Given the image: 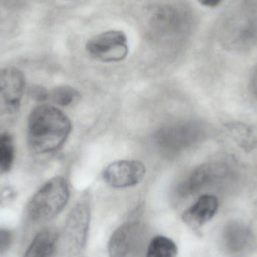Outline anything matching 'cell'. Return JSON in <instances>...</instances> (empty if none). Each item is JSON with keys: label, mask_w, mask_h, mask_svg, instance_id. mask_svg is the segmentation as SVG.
<instances>
[{"label": "cell", "mask_w": 257, "mask_h": 257, "mask_svg": "<svg viewBox=\"0 0 257 257\" xmlns=\"http://www.w3.org/2000/svg\"><path fill=\"white\" fill-rule=\"evenodd\" d=\"M72 129L70 120L54 106H39L29 116L27 141L35 153L45 154L60 149Z\"/></svg>", "instance_id": "obj_1"}, {"label": "cell", "mask_w": 257, "mask_h": 257, "mask_svg": "<svg viewBox=\"0 0 257 257\" xmlns=\"http://www.w3.org/2000/svg\"><path fill=\"white\" fill-rule=\"evenodd\" d=\"M220 38L225 48L247 51L257 45V2H240L221 23Z\"/></svg>", "instance_id": "obj_2"}, {"label": "cell", "mask_w": 257, "mask_h": 257, "mask_svg": "<svg viewBox=\"0 0 257 257\" xmlns=\"http://www.w3.org/2000/svg\"><path fill=\"white\" fill-rule=\"evenodd\" d=\"M69 199L67 181L63 177H56L45 183L33 196L29 204V216L33 221H48L61 212Z\"/></svg>", "instance_id": "obj_3"}, {"label": "cell", "mask_w": 257, "mask_h": 257, "mask_svg": "<svg viewBox=\"0 0 257 257\" xmlns=\"http://www.w3.org/2000/svg\"><path fill=\"white\" fill-rule=\"evenodd\" d=\"M148 227L138 221H131L117 228L110 238V257H146L151 240Z\"/></svg>", "instance_id": "obj_4"}, {"label": "cell", "mask_w": 257, "mask_h": 257, "mask_svg": "<svg viewBox=\"0 0 257 257\" xmlns=\"http://www.w3.org/2000/svg\"><path fill=\"white\" fill-rule=\"evenodd\" d=\"M90 221L89 201L82 199L74 206L64 229V242L71 256H76L85 247Z\"/></svg>", "instance_id": "obj_5"}, {"label": "cell", "mask_w": 257, "mask_h": 257, "mask_svg": "<svg viewBox=\"0 0 257 257\" xmlns=\"http://www.w3.org/2000/svg\"><path fill=\"white\" fill-rule=\"evenodd\" d=\"M204 134L203 126L198 122H181L160 128L156 140L163 149L176 152L197 143Z\"/></svg>", "instance_id": "obj_6"}, {"label": "cell", "mask_w": 257, "mask_h": 257, "mask_svg": "<svg viewBox=\"0 0 257 257\" xmlns=\"http://www.w3.org/2000/svg\"><path fill=\"white\" fill-rule=\"evenodd\" d=\"M87 52L96 60L118 62L128 52L127 37L120 30H108L91 38L87 42Z\"/></svg>", "instance_id": "obj_7"}, {"label": "cell", "mask_w": 257, "mask_h": 257, "mask_svg": "<svg viewBox=\"0 0 257 257\" xmlns=\"http://www.w3.org/2000/svg\"><path fill=\"white\" fill-rule=\"evenodd\" d=\"M25 84L24 73L17 68L0 70V117L18 111Z\"/></svg>", "instance_id": "obj_8"}, {"label": "cell", "mask_w": 257, "mask_h": 257, "mask_svg": "<svg viewBox=\"0 0 257 257\" xmlns=\"http://www.w3.org/2000/svg\"><path fill=\"white\" fill-rule=\"evenodd\" d=\"M145 164L136 160L114 161L104 170L105 182L113 188L122 189L137 185L145 178Z\"/></svg>", "instance_id": "obj_9"}, {"label": "cell", "mask_w": 257, "mask_h": 257, "mask_svg": "<svg viewBox=\"0 0 257 257\" xmlns=\"http://www.w3.org/2000/svg\"><path fill=\"white\" fill-rule=\"evenodd\" d=\"M229 165L221 161L205 163L196 167L181 184L179 193L182 197L191 196L200 192L229 174Z\"/></svg>", "instance_id": "obj_10"}, {"label": "cell", "mask_w": 257, "mask_h": 257, "mask_svg": "<svg viewBox=\"0 0 257 257\" xmlns=\"http://www.w3.org/2000/svg\"><path fill=\"white\" fill-rule=\"evenodd\" d=\"M153 27L162 33H172L186 30L189 27L190 17L187 12L172 6H163L153 13Z\"/></svg>", "instance_id": "obj_11"}, {"label": "cell", "mask_w": 257, "mask_h": 257, "mask_svg": "<svg viewBox=\"0 0 257 257\" xmlns=\"http://www.w3.org/2000/svg\"><path fill=\"white\" fill-rule=\"evenodd\" d=\"M217 208V198L211 195H203L183 213V221L194 230H197L213 218Z\"/></svg>", "instance_id": "obj_12"}, {"label": "cell", "mask_w": 257, "mask_h": 257, "mask_svg": "<svg viewBox=\"0 0 257 257\" xmlns=\"http://www.w3.org/2000/svg\"><path fill=\"white\" fill-rule=\"evenodd\" d=\"M253 238L250 228L239 221H231L223 229L222 240L229 253H236L244 250Z\"/></svg>", "instance_id": "obj_13"}, {"label": "cell", "mask_w": 257, "mask_h": 257, "mask_svg": "<svg viewBox=\"0 0 257 257\" xmlns=\"http://www.w3.org/2000/svg\"><path fill=\"white\" fill-rule=\"evenodd\" d=\"M57 235L54 231L43 229L35 236L23 257H52L57 247Z\"/></svg>", "instance_id": "obj_14"}, {"label": "cell", "mask_w": 257, "mask_h": 257, "mask_svg": "<svg viewBox=\"0 0 257 257\" xmlns=\"http://www.w3.org/2000/svg\"><path fill=\"white\" fill-rule=\"evenodd\" d=\"M228 136L245 152L253 150L257 145L256 135L246 124L230 122L225 125Z\"/></svg>", "instance_id": "obj_15"}, {"label": "cell", "mask_w": 257, "mask_h": 257, "mask_svg": "<svg viewBox=\"0 0 257 257\" xmlns=\"http://www.w3.org/2000/svg\"><path fill=\"white\" fill-rule=\"evenodd\" d=\"M178 247L167 237L159 235L151 240L147 249L146 257H176Z\"/></svg>", "instance_id": "obj_16"}, {"label": "cell", "mask_w": 257, "mask_h": 257, "mask_svg": "<svg viewBox=\"0 0 257 257\" xmlns=\"http://www.w3.org/2000/svg\"><path fill=\"white\" fill-rule=\"evenodd\" d=\"M15 159V146L12 136L0 132V175L9 172Z\"/></svg>", "instance_id": "obj_17"}, {"label": "cell", "mask_w": 257, "mask_h": 257, "mask_svg": "<svg viewBox=\"0 0 257 257\" xmlns=\"http://www.w3.org/2000/svg\"><path fill=\"white\" fill-rule=\"evenodd\" d=\"M79 92L70 86H60L51 91L49 98L54 104L60 107H68L80 99Z\"/></svg>", "instance_id": "obj_18"}, {"label": "cell", "mask_w": 257, "mask_h": 257, "mask_svg": "<svg viewBox=\"0 0 257 257\" xmlns=\"http://www.w3.org/2000/svg\"><path fill=\"white\" fill-rule=\"evenodd\" d=\"M12 232L7 229H0V254H3L7 251L12 245Z\"/></svg>", "instance_id": "obj_19"}, {"label": "cell", "mask_w": 257, "mask_h": 257, "mask_svg": "<svg viewBox=\"0 0 257 257\" xmlns=\"http://www.w3.org/2000/svg\"><path fill=\"white\" fill-rule=\"evenodd\" d=\"M32 97L38 101H45L49 98V93L42 87H36L33 89Z\"/></svg>", "instance_id": "obj_20"}, {"label": "cell", "mask_w": 257, "mask_h": 257, "mask_svg": "<svg viewBox=\"0 0 257 257\" xmlns=\"http://www.w3.org/2000/svg\"><path fill=\"white\" fill-rule=\"evenodd\" d=\"M200 3L201 4L207 7L214 8L219 6L221 3V1L220 0H202Z\"/></svg>", "instance_id": "obj_21"}, {"label": "cell", "mask_w": 257, "mask_h": 257, "mask_svg": "<svg viewBox=\"0 0 257 257\" xmlns=\"http://www.w3.org/2000/svg\"><path fill=\"white\" fill-rule=\"evenodd\" d=\"M251 87L253 95L257 99V69L255 71L254 74H253V78H252Z\"/></svg>", "instance_id": "obj_22"}]
</instances>
